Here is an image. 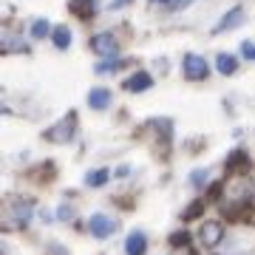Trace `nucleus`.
<instances>
[{
  "label": "nucleus",
  "mask_w": 255,
  "mask_h": 255,
  "mask_svg": "<svg viewBox=\"0 0 255 255\" xmlns=\"http://www.w3.org/2000/svg\"><path fill=\"white\" fill-rule=\"evenodd\" d=\"M125 253H128V255H145V253H147V238H145V233L133 230V233L128 236V241H125Z\"/></svg>",
  "instance_id": "6"
},
{
  "label": "nucleus",
  "mask_w": 255,
  "mask_h": 255,
  "mask_svg": "<svg viewBox=\"0 0 255 255\" xmlns=\"http://www.w3.org/2000/svg\"><path fill=\"white\" fill-rule=\"evenodd\" d=\"M125 3H130V0H114V3H111V6H114V9H117V6H125Z\"/></svg>",
  "instance_id": "22"
},
{
  "label": "nucleus",
  "mask_w": 255,
  "mask_h": 255,
  "mask_svg": "<svg viewBox=\"0 0 255 255\" xmlns=\"http://www.w3.org/2000/svg\"><path fill=\"white\" fill-rule=\"evenodd\" d=\"M3 48H6V51H14V48H23V40H20V37L14 34V31H6V34H3Z\"/></svg>",
  "instance_id": "15"
},
{
  "label": "nucleus",
  "mask_w": 255,
  "mask_h": 255,
  "mask_svg": "<svg viewBox=\"0 0 255 255\" xmlns=\"http://www.w3.org/2000/svg\"><path fill=\"white\" fill-rule=\"evenodd\" d=\"M153 3H167V0H153Z\"/></svg>",
  "instance_id": "23"
},
{
  "label": "nucleus",
  "mask_w": 255,
  "mask_h": 255,
  "mask_svg": "<svg viewBox=\"0 0 255 255\" xmlns=\"http://www.w3.org/2000/svg\"><path fill=\"white\" fill-rule=\"evenodd\" d=\"M91 48H94V54H100V57H117L119 54V40L111 34V31H102V34L91 37Z\"/></svg>",
  "instance_id": "1"
},
{
  "label": "nucleus",
  "mask_w": 255,
  "mask_h": 255,
  "mask_svg": "<svg viewBox=\"0 0 255 255\" xmlns=\"http://www.w3.org/2000/svg\"><path fill=\"white\" fill-rule=\"evenodd\" d=\"M241 20H244V9H241V6H236L233 11H227V14L221 17V23H219L216 28H213V31H216V34H221V31H227V28L241 26Z\"/></svg>",
  "instance_id": "8"
},
{
  "label": "nucleus",
  "mask_w": 255,
  "mask_h": 255,
  "mask_svg": "<svg viewBox=\"0 0 255 255\" xmlns=\"http://www.w3.org/2000/svg\"><path fill=\"white\" fill-rule=\"evenodd\" d=\"M117 221L111 219V216H105V213H97V216H91V224H88V230H91L94 238H108L111 233H117Z\"/></svg>",
  "instance_id": "4"
},
{
  "label": "nucleus",
  "mask_w": 255,
  "mask_h": 255,
  "mask_svg": "<svg viewBox=\"0 0 255 255\" xmlns=\"http://www.w3.org/2000/svg\"><path fill=\"white\" fill-rule=\"evenodd\" d=\"M105 182H108V170H91V173L85 176V184L88 187H102Z\"/></svg>",
  "instance_id": "14"
},
{
  "label": "nucleus",
  "mask_w": 255,
  "mask_h": 255,
  "mask_svg": "<svg viewBox=\"0 0 255 255\" xmlns=\"http://www.w3.org/2000/svg\"><path fill=\"white\" fill-rule=\"evenodd\" d=\"M170 241H173L176 247H182V244H187V233H176V236L170 238Z\"/></svg>",
  "instance_id": "20"
},
{
  "label": "nucleus",
  "mask_w": 255,
  "mask_h": 255,
  "mask_svg": "<svg viewBox=\"0 0 255 255\" xmlns=\"http://www.w3.org/2000/svg\"><path fill=\"white\" fill-rule=\"evenodd\" d=\"M207 170H196V173H193V184H196V187H201V184H204V179H207Z\"/></svg>",
  "instance_id": "18"
},
{
  "label": "nucleus",
  "mask_w": 255,
  "mask_h": 255,
  "mask_svg": "<svg viewBox=\"0 0 255 255\" xmlns=\"http://www.w3.org/2000/svg\"><path fill=\"white\" fill-rule=\"evenodd\" d=\"M216 65H219V71L221 74H236V68H238V60L233 54H219V60H216Z\"/></svg>",
  "instance_id": "13"
},
{
  "label": "nucleus",
  "mask_w": 255,
  "mask_h": 255,
  "mask_svg": "<svg viewBox=\"0 0 255 255\" xmlns=\"http://www.w3.org/2000/svg\"><path fill=\"white\" fill-rule=\"evenodd\" d=\"M114 68H117V65H114V63H108V60H105V63H100V65H97V74H111V71H114Z\"/></svg>",
  "instance_id": "19"
},
{
  "label": "nucleus",
  "mask_w": 255,
  "mask_h": 255,
  "mask_svg": "<svg viewBox=\"0 0 255 255\" xmlns=\"http://www.w3.org/2000/svg\"><path fill=\"white\" fill-rule=\"evenodd\" d=\"M28 219H31V201H17V204H11V221H14L17 227L28 224Z\"/></svg>",
  "instance_id": "10"
},
{
  "label": "nucleus",
  "mask_w": 255,
  "mask_h": 255,
  "mask_svg": "<svg viewBox=\"0 0 255 255\" xmlns=\"http://www.w3.org/2000/svg\"><path fill=\"white\" fill-rule=\"evenodd\" d=\"M48 31H54V28H48L46 20H34V26H31V37H34V40H43V37H48Z\"/></svg>",
  "instance_id": "16"
},
{
  "label": "nucleus",
  "mask_w": 255,
  "mask_h": 255,
  "mask_svg": "<svg viewBox=\"0 0 255 255\" xmlns=\"http://www.w3.org/2000/svg\"><path fill=\"white\" fill-rule=\"evenodd\" d=\"M199 238H201V244L204 247H219L221 238H224V227H221L219 221H207V224L201 227Z\"/></svg>",
  "instance_id": "5"
},
{
  "label": "nucleus",
  "mask_w": 255,
  "mask_h": 255,
  "mask_svg": "<svg viewBox=\"0 0 255 255\" xmlns=\"http://www.w3.org/2000/svg\"><path fill=\"white\" fill-rule=\"evenodd\" d=\"M88 105L97 111H105L111 105V91L108 88H94L91 94H88Z\"/></svg>",
  "instance_id": "11"
},
{
  "label": "nucleus",
  "mask_w": 255,
  "mask_h": 255,
  "mask_svg": "<svg viewBox=\"0 0 255 255\" xmlns=\"http://www.w3.org/2000/svg\"><path fill=\"white\" fill-rule=\"evenodd\" d=\"M51 40H54L57 48H68L71 46V40H74V34H71V28L68 26H57L54 31H51Z\"/></svg>",
  "instance_id": "12"
},
{
  "label": "nucleus",
  "mask_w": 255,
  "mask_h": 255,
  "mask_svg": "<svg viewBox=\"0 0 255 255\" xmlns=\"http://www.w3.org/2000/svg\"><path fill=\"white\" fill-rule=\"evenodd\" d=\"M153 85V80H150V74H145V71H136L130 80H125V91H130V94H136V91H147Z\"/></svg>",
  "instance_id": "9"
},
{
  "label": "nucleus",
  "mask_w": 255,
  "mask_h": 255,
  "mask_svg": "<svg viewBox=\"0 0 255 255\" xmlns=\"http://www.w3.org/2000/svg\"><path fill=\"white\" fill-rule=\"evenodd\" d=\"M182 74L187 80H204V77H207V60L199 57V54H184Z\"/></svg>",
  "instance_id": "2"
},
{
  "label": "nucleus",
  "mask_w": 255,
  "mask_h": 255,
  "mask_svg": "<svg viewBox=\"0 0 255 255\" xmlns=\"http://www.w3.org/2000/svg\"><path fill=\"white\" fill-rule=\"evenodd\" d=\"M68 9H71V14H77V17H82V20H88V17H94L97 14V0H71L68 3Z\"/></svg>",
  "instance_id": "7"
},
{
  "label": "nucleus",
  "mask_w": 255,
  "mask_h": 255,
  "mask_svg": "<svg viewBox=\"0 0 255 255\" xmlns=\"http://www.w3.org/2000/svg\"><path fill=\"white\" fill-rule=\"evenodd\" d=\"M190 3H193V0H176L173 9H182V6H190Z\"/></svg>",
  "instance_id": "21"
},
{
  "label": "nucleus",
  "mask_w": 255,
  "mask_h": 255,
  "mask_svg": "<svg viewBox=\"0 0 255 255\" xmlns=\"http://www.w3.org/2000/svg\"><path fill=\"white\" fill-rule=\"evenodd\" d=\"M74 128H77V117L68 114V117H63V122H57L54 128H48L46 139H51V142H68L74 136Z\"/></svg>",
  "instance_id": "3"
},
{
  "label": "nucleus",
  "mask_w": 255,
  "mask_h": 255,
  "mask_svg": "<svg viewBox=\"0 0 255 255\" xmlns=\"http://www.w3.org/2000/svg\"><path fill=\"white\" fill-rule=\"evenodd\" d=\"M241 54H244L247 60H255V43H253V40H247V43H241Z\"/></svg>",
  "instance_id": "17"
}]
</instances>
